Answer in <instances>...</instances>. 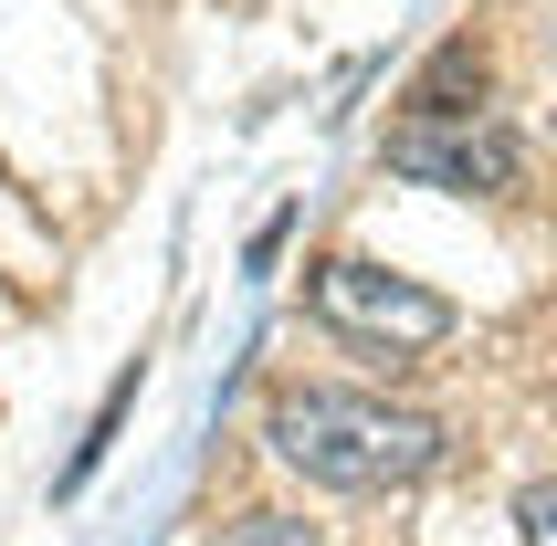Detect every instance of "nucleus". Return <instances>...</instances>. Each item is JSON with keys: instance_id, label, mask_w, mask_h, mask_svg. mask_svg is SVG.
<instances>
[{"instance_id": "nucleus-1", "label": "nucleus", "mask_w": 557, "mask_h": 546, "mask_svg": "<svg viewBox=\"0 0 557 546\" xmlns=\"http://www.w3.org/2000/svg\"><path fill=\"white\" fill-rule=\"evenodd\" d=\"M263 442L326 494L421 484V473H442V452H453V431H442L432 410H400V399H369V389H284Z\"/></svg>"}, {"instance_id": "nucleus-2", "label": "nucleus", "mask_w": 557, "mask_h": 546, "mask_svg": "<svg viewBox=\"0 0 557 546\" xmlns=\"http://www.w3.org/2000/svg\"><path fill=\"white\" fill-rule=\"evenodd\" d=\"M389 169H400L410 189L495 200V189H516L527 148H516V126H505V116H484V106H410V116L389 126Z\"/></svg>"}, {"instance_id": "nucleus-3", "label": "nucleus", "mask_w": 557, "mask_h": 546, "mask_svg": "<svg viewBox=\"0 0 557 546\" xmlns=\"http://www.w3.org/2000/svg\"><path fill=\"white\" fill-rule=\"evenodd\" d=\"M315 315L337 336H358V347H379V358H421V347L453 336V305H442L432 284H410V273H389V263H358V252L315 263Z\"/></svg>"}, {"instance_id": "nucleus-4", "label": "nucleus", "mask_w": 557, "mask_h": 546, "mask_svg": "<svg viewBox=\"0 0 557 546\" xmlns=\"http://www.w3.org/2000/svg\"><path fill=\"white\" fill-rule=\"evenodd\" d=\"M232 546H326V536H315L306 516H274V505H263V516H243V525H232Z\"/></svg>"}, {"instance_id": "nucleus-5", "label": "nucleus", "mask_w": 557, "mask_h": 546, "mask_svg": "<svg viewBox=\"0 0 557 546\" xmlns=\"http://www.w3.org/2000/svg\"><path fill=\"white\" fill-rule=\"evenodd\" d=\"M516 536H527V546H557V484H527V494H516Z\"/></svg>"}]
</instances>
